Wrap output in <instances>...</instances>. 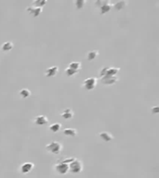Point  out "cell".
<instances>
[{"label":"cell","instance_id":"1","mask_svg":"<svg viewBox=\"0 0 159 178\" xmlns=\"http://www.w3.org/2000/svg\"><path fill=\"white\" fill-rule=\"evenodd\" d=\"M46 149L47 151L54 154V155H59V154H60V152L63 151V146L59 141H51L49 144L46 146Z\"/></svg>","mask_w":159,"mask_h":178},{"label":"cell","instance_id":"2","mask_svg":"<svg viewBox=\"0 0 159 178\" xmlns=\"http://www.w3.org/2000/svg\"><path fill=\"white\" fill-rule=\"evenodd\" d=\"M98 7H100L101 10V14H105L109 12L112 7H113V4L109 1V0H97L94 3Z\"/></svg>","mask_w":159,"mask_h":178},{"label":"cell","instance_id":"3","mask_svg":"<svg viewBox=\"0 0 159 178\" xmlns=\"http://www.w3.org/2000/svg\"><path fill=\"white\" fill-rule=\"evenodd\" d=\"M120 72V68L118 67H102L100 71L101 78L103 76H116Z\"/></svg>","mask_w":159,"mask_h":178},{"label":"cell","instance_id":"4","mask_svg":"<svg viewBox=\"0 0 159 178\" xmlns=\"http://www.w3.org/2000/svg\"><path fill=\"white\" fill-rule=\"evenodd\" d=\"M83 163L80 160L75 159L69 164V172H71L72 174H80L83 171Z\"/></svg>","mask_w":159,"mask_h":178},{"label":"cell","instance_id":"5","mask_svg":"<svg viewBox=\"0 0 159 178\" xmlns=\"http://www.w3.org/2000/svg\"><path fill=\"white\" fill-rule=\"evenodd\" d=\"M54 169L59 174H66L69 172V164L64 161H60L54 166Z\"/></svg>","mask_w":159,"mask_h":178},{"label":"cell","instance_id":"6","mask_svg":"<svg viewBox=\"0 0 159 178\" xmlns=\"http://www.w3.org/2000/svg\"><path fill=\"white\" fill-rule=\"evenodd\" d=\"M97 86V79L94 77H89L83 81V87L87 90H93Z\"/></svg>","mask_w":159,"mask_h":178},{"label":"cell","instance_id":"7","mask_svg":"<svg viewBox=\"0 0 159 178\" xmlns=\"http://www.w3.org/2000/svg\"><path fill=\"white\" fill-rule=\"evenodd\" d=\"M118 80L119 79L117 76H103L101 78V83L105 86H112L118 82Z\"/></svg>","mask_w":159,"mask_h":178},{"label":"cell","instance_id":"8","mask_svg":"<svg viewBox=\"0 0 159 178\" xmlns=\"http://www.w3.org/2000/svg\"><path fill=\"white\" fill-rule=\"evenodd\" d=\"M35 167V164L33 162H24V163H22L20 167V171L21 174H29L30 172L32 171Z\"/></svg>","mask_w":159,"mask_h":178},{"label":"cell","instance_id":"9","mask_svg":"<svg viewBox=\"0 0 159 178\" xmlns=\"http://www.w3.org/2000/svg\"><path fill=\"white\" fill-rule=\"evenodd\" d=\"M26 11L31 15H33L34 17H38L41 14V12L43 11V7H34V6L27 7Z\"/></svg>","mask_w":159,"mask_h":178},{"label":"cell","instance_id":"10","mask_svg":"<svg viewBox=\"0 0 159 178\" xmlns=\"http://www.w3.org/2000/svg\"><path fill=\"white\" fill-rule=\"evenodd\" d=\"M49 122V118L45 115H38L34 119V123L35 125H45Z\"/></svg>","mask_w":159,"mask_h":178},{"label":"cell","instance_id":"11","mask_svg":"<svg viewBox=\"0 0 159 178\" xmlns=\"http://www.w3.org/2000/svg\"><path fill=\"white\" fill-rule=\"evenodd\" d=\"M59 73V67L58 66H52L46 70L45 72V76L46 77H55Z\"/></svg>","mask_w":159,"mask_h":178},{"label":"cell","instance_id":"12","mask_svg":"<svg viewBox=\"0 0 159 178\" xmlns=\"http://www.w3.org/2000/svg\"><path fill=\"white\" fill-rule=\"evenodd\" d=\"M60 116L63 118H64L65 120H71L74 117V111L70 108H67V109H64L62 112H60Z\"/></svg>","mask_w":159,"mask_h":178},{"label":"cell","instance_id":"13","mask_svg":"<svg viewBox=\"0 0 159 178\" xmlns=\"http://www.w3.org/2000/svg\"><path fill=\"white\" fill-rule=\"evenodd\" d=\"M99 136H100V137L102 139L103 141H105V142H110V141H112V140H113V138H115V136H113L110 132H101V133H99Z\"/></svg>","mask_w":159,"mask_h":178},{"label":"cell","instance_id":"14","mask_svg":"<svg viewBox=\"0 0 159 178\" xmlns=\"http://www.w3.org/2000/svg\"><path fill=\"white\" fill-rule=\"evenodd\" d=\"M63 135L66 136H72L74 137L77 136V130L74 129V128H70V127H67L63 129Z\"/></svg>","mask_w":159,"mask_h":178},{"label":"cell","instance_id":"15","mask_svg":"<svg viewBox=\"0 0 159 178\" xmlns=\"http://www.w3.org/2000/svg\"><path fill=\"white\" fill-rule=\"evenodd\" d=\"M127 4H128V2L126 1V0H121V1H118L116 4H113V7H115L116 10H121L125 9V7L127 6Z\"/></svg>","mask_w":159,"mask_h":178},{"label":"cell","instance_id":"16","mask_svg":"<svg viewBox=\"0 0 159 178\" xmlns=\"http://www.w3.org/2000/svg\"><path fill=\"white\" fill-rule=\"evenodd\" d=\"M13 46H14V45H13L12 42L7 41V42H5V43L2 44V45H1V50H2L3 52H9V51H10V50L13 48Z\"/></svg>","mask_w":159,"mask_h":178},{"label":"cell","instance_id":"17","mask_svg":"<svg viewBox=\"0 0 159 178\" xmlns=\"http://www.w3.org/2000/svg\"><path fill=\"white\" fill-rule=\"evenodd\" d=\"M49 131H51L52 133H57L59 131L62 129V125L60 122H55V123H52L49 126Z\"/></svg>","mask_w":159,"mask_h":178},{"label":"cell","instance_id":"18","mask_svg":"<svg viewBox=\"0 0 159 178\" xmlns=\"http://www.w3.org/2000/svg\"><path fill=\"white\" fill-rule=\"evenodd\" d=\"M100 52L98 50H91V51H88V55H87V59L88 60H93L95 59L98 56H99Z\"/></svg>","mask_w":159,"mask_h":178},{"label":"cell","instance_id":"19","mask_svg":"<svg viewBox=\"0 0 159 178\" xmlns=\"http://www.w3.org/2000/svg\"><path fill=\"white\" fill-rule=\"evenodd\" d=\"M68 68L73 69V70H74V71L78 72L81 69V62L80 61H73V62H71L69 65H68Z\"/></svg>","mask_w":159,"mask_h":178},{"label":"cell","instance_id":"20","mask_svg":"<svg viewBox=\"0 0 159 178\" xmlns=\"http://www.w3.org/2000/svg\"><path fill=\"white\" fill-rule=\"evenodd\" d=\"M87 1L86 0H74V4L75 6V9L77 10H82L84 6L86 5Z\"/></svg>","mask_w":159,"mask_h":178},{"label":"cell","instance_id":"21","mask_svg":"<svg viewBox=\"0 0 159 178\" xmlns=\"http://www.w3.org/2000/svg\"><path fill=\"white\" fill-rule=\"evenodd\" d=\"M20 96L22 97V98H27L31 96V91H30L28 88H22L20 92H19Z\"/></svg>","mask_w":159,"mask_h":178},{"label":"cell","instance_id":"22","mask_svg":"<svg viewBox=\"0 0 159 178\" xmlns=\"http://www.w3.org/2000/svg\"><path fill=\"white\" fill-rule=\"evenodd\" d=\"M46 4H47L46 0H35V1L33 2V6L37 7H43Z\"/></svg>","mask_w":159,"mask_h":178},{"label":"cell","instance_id":"23","mask_svg":"<svg viewBox=\"0 0 159 178\" xmlns=\"http://www.w3.org/2000/svg\"><path fill=\"white\" fill-rule=\"evenodd\" d=\"M78 72L74 71L73 69H70V68H66L65 69V74L68 76V77H71V76H74V74H77Z\"/></svg>","mask_w":159,"mask_h":178},{"label":"cell","instance_id":"24","mask_svg":"<svg viewBox=\"0 0 159 178\" xmlns=\"http://www.w3.org/2000/svg\"><path fill=\"white\" fill-rule=\"evenodd\" d=\"M152 112H153V113H158V112H159V108H158V106H155V107L152 108Z\"/></svg>","mask_w":159,"mask_h":178}]
</instances>
